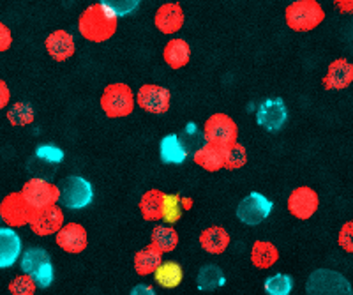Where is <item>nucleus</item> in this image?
<instances>
[{
	"instance_id": "bb28decb",
	"label": "nucleus",
	"mask_w": 353,
	"mask_h": 295,
	"mask_svg": "<svg viewBox=\"0 0 353 295\" xmlns=\"http://www.w3.org/2000/svg\"><path fill=\"white\" fill-rule=\"evenodd\" d=\"M193 202L182 199L181 194H165V205H163V219L168 225H173L182 218V210L189 209Z\"/></svg>"
},
{
	"instance_id": "20e7f679",
	"label": "nucleus",
	"mask_w": 353,
	"mask_h": 295,
	"mask_svg": "<svg viewBox=\"0 0 353 295\" xmlns=\"http://www.w3.org/2000/svg\"><path fill=\"white\" fill-rule=\"evenodd\" d=\"M59 187H61V200L59 202L64 207H68V209H85V207L92 203L94 190L92 184L87 179L71 175V177H65L59 184Z\"/></svg>"
},
{
	"instance_id": "39448f33",
	"label": "nucleus",
	"mask_w": 353,
	"mask_h": 295,
	"mask_svg": "<svg viewBox=\"0 0 353 295\" xmlns=\"http://www.w3.org/2000/svg\"><path fill=\"white\" fill-rule=\"evenodd\" d=\"M205 142L219 145L223 149L230 147L237 142L239 128L230 115L226 114H214L207 119L203 125Z\"/></svg>"
},
{
	"instance_id": "423d86ee",
	"label": "nucleus",
	"mask_w": 353,
	"mask_h": 295,
	"mask_svg": "<svg viewBox=\"0 0 353 295\" xmlns=\"http://www.w3.org/2000/svg\"><path fill=\"white\" fill-rule=\"evenodd\" d=\"M34 214V209L28 205L23 193H11L0 202V219L12 228L28 225Z\"/></svg>"
},
{
	"instance_id": "ea45409f",
	"label": "nucleus",
	"mask_w": 353,
	"mask_h": 295,
	"mask_svg": "<svg viewBox=\"0 0 353 295\" xmlns=\"http://www.w3.org/2000/svg\"><path fill=\"white\" fill-rule=\"evenodd\" d=\"M9 99H11V92H9L8 83L0 80V110H4L9 105Z\"/></svg>"
},
{
	"instance_id": "58836bf2",
	"label": "nucleus",
	"mask_w": 353,
	"mask_h": 295,
	"mask_svg": "<svg viewBox=\"0 0 353 295\" xmlns=\"http://www.w3.org/2000/svg\"><path fill=\"white\" fill-rule=\"evenodd\" d=\"M12 45V34L8 25L0 21V53L8 52Z\"/></svg>"
},
{
	"instance_id": "c756f323",
	"label": "nucleus",
	"mask_w": 353,
	"mask_h": 295,
	"mask_svg": "<svg viewBox=\"0 0 353 295\" xmlns=\"http://www.w3.org/2000/svg\"><path fill=\"white\" fill-rule=\"evenodd\" d=\"M225 283L223 279V272H221L219 267L216 265H207L203 267L198 274V285H200L201 290H216L221 285Z\"/></svg>"
},
{
	"instance_id": "72a5a7b5",
	"label": "nucleus",
	"mask_w": 353,
	"mask_h": 295,
	"mask_svg": "<svg viewBox=\"0 0 353 295\" xmlns=\"http://www.w3.org/2000/svg\"><path fill=\"white\" fill-rule=\"evenodd\" d=\"M36 279L25 272V274L17 276V278L9 283V292L14 295H32L34 292H36Z\"/></svg>"
},
{
	"instance_id": "a211bd4d",
	"label": "nucleus",
	"mask_w": 353,
	"mask_h": 295,
	"mask_svg": "<svg viewBox=\"0 0 353 295\" xmlns=\"http://www.w3.org/2000/svg\"><path fill=\"white\" fill-rule=\"evenodd\" d=\"M334 287H341L350 292L348 281L334 271H316L307 281L309 294H339Z\"/></svg>"
},
{
	"instance_id": "2eb2a0df",
	"label": "nucleus",
	"mask_w": 353,
	"mask_h": 295,
	"mask_svg": "<svg viewBox=\"0 0 353 295\" xmlns=\"http://www.w3.org/2000/svg\"><path fill=\"white\" fill-rule=\"evenodd\" d=\"M154 23H156V29L159 32L172 36V34H176L182 29V25H184V11L175 2L163 4L156 11Z\"/></svg>"
},
{
	"instance_id": "393cba45",
	"label": "nucleus",
	"mask_w": 353,
	"mask_h": 295,
	"mask_svg": "<svg viewBox=\"0 0 353 295\" xmlns=\"http://www.w3.org/2000/svg\"><path fill=\"white\" fill-rule=\"evenodd\" d=\"M279 260V251L269 241H256L251 250V262L256 269H270Z\"/></svg>"
},
{
	"instance_id": "5701e85b",
	"label": "nucleus",
	"mask_w": 353,
	"mask_h": 295,
	"mask_svg": "<svg viewBox=\"0 0 353 295\" xmlns=\"http://www.w3.org/2000/svg\"><path fill=\"white\" fill-rule=\"evenodd\" d=\"M163 205H165V193H163V191H147L140 200V210L145 221H157V219H163Z\"/></svg>"
},
{
	"instance_id": "b1692460",
	"label": "nucleus",
	"mask_w": 353,
	"mask_h": 295,
	"mask_svg": "<svg viewBox=\"0 0 353 295\" xmlns=\"http://www.w3.org/2000/svg\"><path fill=\"white\" fill-rule=\"evenodd\" d=\"M163 251L157 250L152 243L149 246H145L143 250H140L134 255V269L140 276H147V274H154L159 263L163 262Z\"/></svg>"
},
{
	"instance_id": "473e14b6",
	"label": "nucleus",
	"mask_w": 353,
	"mask_h": 295,
	"mask_svg": "<svg viewBox=\"0 0 353 295\" xmlns=\"http://www.w3.org/2000/svg\"><path fill=\"white\" fill-rule=\"evenodd\" d=\"M293 290V279L286 274L270 276L265 281V292L269 295H288Z\"/></svg>"
},
{
	"instance_id": "4468645a",
	"label": "nucleus",
	"mask_w": 353,
	"mask_h": 295,
	"mask_svg": "<svg viewBox=\"0 0 353 295\" xmlns=\"http://www.w3.org/2000/svg\"><path fill=\"white\" fill-rule=\"evenodd\" d=\"M323 87L327 90H343L353 83V64L348 59H336L323 77Z\"/></svg>"
},
{
	"instance_id": "6ab92c4d",
	"label": "nucleus",
	"mask_w": 353,
	"mask_h": 295,
	"mask_svg": "<svg viewBox=\"0 0 353 295\" xmlns=\"http://www.w3.org/2000/svg\"><path fill=\"white\" fill-rule=\"evenodd\" d=\"M225 154L226 149L207 142L194 152L193 159L198 166L203 168V170L219 172L221 168H225Z\"/></svg>"
},
{
	"instance_id": "4c0bfd02",
	"label": "nucleus",
	"mask_w": 353,
	"mask_h": 295,
	"mask_svg": "<svg viewBox=\"0 0 353 295\" xmlns=\"http://www.w3.org/2000/svg\"><path fill=\"white\" fill-rule=\"evenodd\" d=\"M34 279H36L37 287L41 288H48L50 285L53 283V265H52V260L46 263H43V265L37 269L36 272H34L32 276Z\"/></svg>"
},
{
	"instance_id": "f3484780",
	"label": "nucleus",
	"mask_w": 353,
	"mask_h": 295,
	"mask_svg": "<svg viewBox=\"0 0 353 295\" xmlns=\"http://www.w3.org/2000/svg\"><path fill=\"white\" fill-rule=\"evenodd\" d=\"M44 48L48 52L50 57L57 62H64L74 55V37L68 32V30H55L50 34L44 41Z\"/></svg>"
},
{
	"instance_id": "9d476101",
	"label": "nucleus",
	"mask_w": 353,
	"mask_h": 295,
	"mask_svg": "<svg viewBox=\"0 0 353 295\" xmlns=\"http://www.w3.org/2000/svg\"><path fill=\"white\" fill-rule=\"evenodd\" d=\"M318 207H320V196L316 191L309 186L295 187L288 196V210L290 214L295 216L297 219L313 218L316 214Z\"/></svg>"
},
{
	"instance_id": "a878e982",
	"label": "nucleus",
	"mask_w": 353,
	"mask_h": 295,
	"mask_svg": "<svg viewBox=\"0 0 353 295\" xmlns=\"http://www.w3.org/2000/svg\"><path fill=\"white\" fill-rule=\"evenodd\" d=\"M156 283L163 288H176L182 283L184 271L176 262H161L159 267L154 271Z\"/></svg>"
},
{
	"instance_id": "1a4fd4ad",
	"label": "nucleus",
	"mask_w": 353,
	"mask_h": 295,
	"mask_svg": "<svg viewBox=\"0 0 353 295\" xmlns=\"http://www.w3.org/2000/svg\"><path fill=\"white\" fill-rule=\"evenodd\" d=\"M64 225V212L57 203L43 209L34 210L32 218L28 221V227L39 237H48V235L57 234Z\"/></svg>"
},
{
	"instance_id": "7ed1b4c3",
	"label": "nucleus",
	"mask_w": 353,
	"mask_h": 295,
	"mask_svg": "<svg viewBox=\"0 0 353 295\" xmlns=\"http://www.w3.org/2000/svg\"><path fill=\"white\" fill-rule=\"evenodd\" d=\"M101 108L110 119L128 117L134 108V94L128 83H110L101 96Z\"/></svg>"
},
{
	"instance_id": "0eeeda50",
	"label": "nucleus",
	"mask_w": 353,
	"mask_h": 295,
	"mask_svg": "<svg viewBox=\"0 0 353 295\" xmlns=\"http://www.w3.org/2000/svg\"><path fill=\"white\" fill-rule=\"evenodd\" d=\"M25 200L28 205L36 209H43L57 203L61 200V187L52 184V182L44 181V179H30L25 182V186L21 187Z\"/></svg>"
},
{
	"instance_id": "f8f14e48",
	"label": "nucleus",
	"mask_w": 353,
	"mask_h": 295,
	"mask_svg": "<svg viewBox=\"0 0 353 295\" xmlns=\"http://www.w3.org/2000/svg\"><path fill=\"white\" fill-rule=\"evenodd\" d=\"M286 119H288V112H286V106L281 97H270V99L261 103L260 108H258L256 122L270 133L281 130L286 124Z\"/></svg>"
},
{
	"instance_id": "c9c22d12",
	"label": "nucleus",
	"mask_w": 353,
	"mask_h": 295,
	"mask_svg": "<svg viewBox=\"0 0 353 295\" xmlns=\"http://www.w3.org/2000/svg\"><path fill=\"white\" fill-rule=\"evenodd\" d=\"M36 156L39 159H43V161L53 163V165H57V163H61L62 159H64V152H62V149H59L57 145H50V143L41 145L39 149L36 150Z\"/></svg>"
},
{
	"instance_id": "412c9836",
	"label": "nucleus",
	"mask_w": 353,
	"mask_h": 295,
	"mask_svg": "<svg viewBox=\"0 0 353 295\" xmlns=\"http://www.w3.org/2000/svg\"><path fill=\"white\" fill-rule=\"evenodd\" d=\"M159 154L163 163L182 165L188 159V149L176 134H166L159 143Z\"/></svg>"
},
{
	"instance_id": "dca6fc26",
	"label": "nucleus",
	"mask_w": 353,
	"mask_h": 295,
	"mask_svg": "<svg viewBox=\"0 0 353 295\" xmlns=\"http://www.w3.org/2000/svg\"><path fill=\"white\" fill-rule=\"evenodd\" d=\"M21 256V237L12 227H0V269H9Z\"/></svg>"
},
{
	"instance_id": "2f4dec72",
	"label": "nucleus",
	"mask_w": 353,
	"mask_h": 295,
	"mask_svg": "<svg viewBox=\"0 0 353 295\" xmlns=\"http://www.w3.org/2000/svg\"><path fill=\"white\" fill-rule=\"evenodd\" d=\"M248 161V152H245V147L241 145L239 142L232 143L230 147H226L225 154V168L228 170H239Z\"/></svg>"
},
{
	"instance_id": "ddd939ff",
	"label": "nucleus",
	"mask_w": 353,
	"mask_h": 295,
	"mask_svg": "<svg viewBox=\"0 0 353 295\" xmlns=\"http://www.w3.org/2000/svg\"><path fill=\"white\" fill-rule=\"evenodd\" d=\"M57 246L64 250L65 253L78 255L87 247L88 237L87 230L81 227L80 223H68L62 225V228L57 232Z\"/></svg>"
},
{
	"instance_id": "aec40b11",
	"label": "nucleus",
	"mask_w": 353,
	"mask_h": 295,
	"mask_svg": "<svg viewBox=\"0 0 353 295\" xmlns=\"http://www.w3.org/2000/svg\"><path fill=\"white\" fill-rule=\"evenodd\" d=\"M163 59L172 69L184 68L191 61V46L185 39L173 37L166 43L165 50H163Z\"/></svg>"
},
{
	"instance_id": "f03ea898",
	"label": "nucleus",
	"mask_w": 353,
	"mask_h": 295,
	"mask_svg": "<svg viewBox=\"0 0 353 295\" xmlns=\"http://www.w3.org/2000/svg\"><path fill=\"white\" fill-rule=\"evenodd\" d=\"M325 9L318 0H293L285 11V21L295 32H311L323 23Z\"/></svg>"
},
{
	"instance_id": "4be33fe9",
	"label": "nucleus",
	"mask_w": 353,
	"mask_h": 295,
	"mask_svg": "<svg viewBox=\"0 0 353 295\" xmlns=\"http://www.w3.org/2000/svg\"><path fill=\"white\" fill-rule=\"evenodd\" d=\"M200 246L207 253L221 255L230 246V235L223 227H209L200 234Z\"/></svg>"
},
{
	"instance_id": "79ce46f5",
	"label": "nucleus",
	"mask_w": 353,
	"mask_h": 295,
	"mask_svg": "<svg viewBox=\"0 0 353 295\" xmlns=\"http://www.w3.org/2000/svg\"><path fill=\"white\" fill-rule=\"evenodd\" d=\"M132 294L138 295V294H154V290L150 288V285H138L134 290H132Z\"/></svg>"
},
{
	"instance_id": "7c9ffc66",
	"label": "nucleus",
	"mask_w": 353,
	"mask_h": 295,
	"mask_svg": "<svg viewBox=\"0 0 353 295\" xmlns=\"http://www.w3.org/2000/svg\"><path fill=\"white\" fill-rule=\"evenodd\" d=\"M8 119L12 125H27L34 121V110L28 103H14L9 106Z\"/></svg>"
},
{
	"instance_id": "c85d7f7f",
	"label": "nucleus",
	"mask_w": 353,
	"mask_h": 295,
	"mask_svg": "<svg viewBox=\"0 0 353 295\" xmlns=\"http://www.w3.org/2000/svg\"><path fill=\"white\" fill-rule=\"evenodd\" d=\"M50 260H52V256H50V253L46 250H43V247H30V250H27L23 255H21V271L34 276V272H36L43 263L50 262Z\"/></svg>"
},
{
	"instance_id": "e433bc0d",
	"label": "nucleus",
	"mask_w": 353,
	"mask_h": 295,
	"mask_svg": "<svg viewBox=\"0 0 353 295\" xmlns=\"http://www.w3.org/2000/svg\"><path fill=\"white\" fill-rule=\"evenodd\" d=\"M337 244L348 255H353V219L352 221H346L341 227L339 235H337Z\"/></svg>"
},
{
	"instance_id": "9b49d317",
	"label": "nucleus",
	"mask_w": 353,
	"mask_h": 295,
	"mask_svg": "<svg viewBox=\"0 0 353 295\" xmlns=\"http://www.w3.org/2000/svg\"><path fill=\"white\" fill-rule=\"evenodd\" d=\"M137 103L140 108H143L149 114H166L172 103V94L166 87L156 85V83H147L141 85L137 94Z\"/></svg>"
},
{
	"instance_id": "f704fd0d",
	"label": "nucleus",
	"mask_w": 353,
	"mask_h": 295,
	"mask_svg": "<svg viewBox=\"0 0 353 295\" xmlns=\"http://www.w3.org/2000/svg\"><path fill=\"white\" fill-rule=\"evenodd\" d=\"M140 2L141 0H101V4L106 6L119 18L128 17V14L137 11Z\"/></svg>"
},
{
	"instance_id": "cd10ccee",
	"label": "nucleus",
	"mask_w": 353,
	"mask_h": 295,
	"mask_svg": "<svg viewBox=\"0 0 353 295\" xmlns=\"http://www.w3.org/2000/svg\"><path fill=\"white\" fill-rule=\"evenodd\" d=\"M150 243H152L157 250L163 251V253H170V251L175 250L176 244H179V234H176V230H173L172 227H163V225H159V227H156L152 230Z\"/></svg>"
},
{
	"instance_id": "f257e3e1",
	"label": "nucleus",
	"mask_w": 353,
	"mask_h": 295,
	"mask_svg": "<svg viewBox=\"0 0 353 295\" xmlns=\"http://www.w3.org/2000/svg\"><path fill=\"white\" fill-rule=\"evenodd\" d=\"M117 23H119V17L113 14L106 6L92 4L81 12L78 20V30L81 37L90 43H105L112 39L113 34L117 32Z\"/></svg>"
},
{
	"instance_id": "6e6552de",
	"label": "nucleus",
	"mask_w": 353,
	"mask_h": 295,
	"mask_svg": "<svg viewBox=\"0 0 353 295\" xmlns=\"http://www.w3.org/2000/svg\"><path fill=\"white\" fill-rule=\"evenodd\" d=\"M270 212H272V202L261 193L248 194L237 207V218L249 227H256L263 223Z\"/></svg>"
},
{
	"instance_id": "a19ab883",
	"label": "nucleus",
	"mask_w": 353,
	"mask_h": 295,
	"mask_svg": "<svg viewBox=\"0 0 353 295\" xmlns=\"http://www.w3.org/2000/svg\"><path fill=\"white\" fill-rule=\"evenodd\" d=\"M337 11L343 14H352L353 12V0H336Z\"/></svg>"
}]
</instances>
